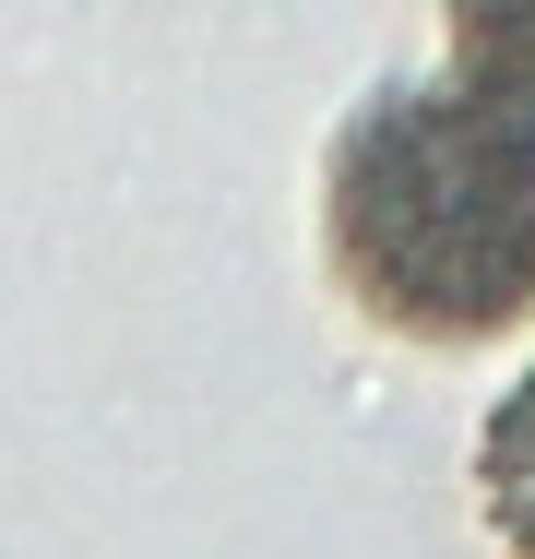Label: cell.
Returning a JSON list of instances; mask_svg holds the SVG:
<instances>
[{
	"instance_id": "obj_1",
	"label": "cell",
	"mask_w": 535,
	"mask_h": 559,
	"mask_svg": "<svg viewBox=\"0 0 535 559\" xmlns=\"http://www.w3.org/2000/svg\"><path fill=\"white\" fill-rule=\"evenodd\" d=\"M333 286L405 345H500L535 310V108L440 72L333 131Z\"/></svg>"
},
{
	"instance_id": "obj_2",
	"label": "cell",
	"mask_w": 535,
	"mask_h": 559,
	"mask_svg": "<svg viewBox=\"0 0 535 559\" xmlns=\"http://www.w3.org/2000/svg\"><path fill=\"white\" fill-rule=\"evenodd\" d=\"M476 500H488L500 548L535 559V369L488 405V429H476Z\"/></svg>"
},
{
	"instance_id": "obj_3",
	"label": "cell",
	"mask_w": 535,
	"mask_h": 559,
	"mask_svg": "<svg viewBox=\"0 0 535 559\" xmlns=\"http://www.w3.org/2000/svg\"><path fill=\"white\" fill-rule=\"evenodd\" d=\"M440 36H452V72L535 108V0H440Z\"/></svg>"
}]
</instances>
